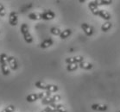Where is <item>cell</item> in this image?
<instances>
[{"mask_svg":"<svg viewBox=\"0 0 120 112\" xmlns=\"http://www.w3.org/2000/svg\"><path fill=\"white\" fill-rule=\"evenodd\" d=\"M20 29H21V33L22 34L25 41H26L27 43H32L33 37H32V36L30 35V31H29L28 24H26V23H22Z\"/></svg>","mask_w":120,"mask_h":112,"instance_id":"cell-1","label":"cell"},{"mask_svg":"<svg viewBox=\"0 0 120 112\" xmlns=\"http://www.w3.org/2000/svg\"><path fill=\"white\" fill-rule=\"evenodd\" d=\"M60 100V95H54V96H49L41 100V104H45V105H49L51 104H55V102H58Z\"/></svg>","mask_w":120,"mask_h":112,"instance_id":"cell-2","label":"cell"},{"mask_svg":"<svg viewBox=\"0 0 120 112\" xmlns=\"http://www.w3.org/2000/svg\"><path fill=\"white\" fill-rule=\"evenodd\" d=\"M88 8L91 11V12L95 15V16H98V13H99V11L98 10V5L97 4V0H94V1H90L89 4H88Z\"/></svg>","mask_w":120,"mask_h":112,"instance_id":"cell-3","label":"cell"},{"mask_svg":"<svg viewBox=\"0 0 120 112\" xmlns=\"http://www.w3.org/2000/svg\"><path fill=\"white\" fill-rule=\"evenodd\" d=\"M65 61H66V63H68V64H73V63L79 64V63H81L84 61V57H83V56H80V55H78V56H74V57L67 58Z\"/></svg>","mask_w":120,"mask_h":112,"instance_id":"cell-4","label":"cell"},{"mask_svg":"<svg viewBox=\"0 0 120 112\" xmlns=\"http://www.w3.org/2000/svg\"><path fill=\"white\" fill-rule=\"evenodd\" d=\"M18 22V18H17V13L16 11H11L10 16H9V22L11 26H16Z\"/></svg>","mask_w":120,"mask_h":112,"instance_id":"cell-5","label":"cell"},{"mask_svg":"<svg viewBox=\"0 0 120 112\" xmlns=\"http://www.w3.org/2000/svg\"><path fill=\"white\" fill-rule=\"evenodd\" d=\"M91 108L94 111H99V112H103V111H106L108 107L107 105H105V104H93L91 105Z\"/></svg>","mask_w":120,"mask_h":112,"instance_id":"cell-6","label":"cell"},{"mask_svg":"<svg viewBox=\"0 0 120 112\" xmlns=\"http://www.w3.org/2000/svg\"><path fill=\"white\" fill-rule=\"evenodd\" d=\"M81 29H83V31L85 32V34L87 36H93V28L92 26H90L87 23H82L81 24Z\"/></svg>","mask_w":120,"mask_h":112,"instance_id":"cell-7","label":"cell"},{"mask_svg":"<svg viewBox=\"0 0 120 112\" xmlns=\"http://www.w3.org/2000/svg\"><path fill=\"white\" fill-rule=\"evenodd\" d=\"M55 17V14L52 11H46L41 13V19L43 20H52Z\"/></svg>","mask_w":120,"mask_h":112,"instance_id":"cell-8","label":"cell"},{"mask_svg":"<svg viewBox=\"0 0 120 112\" xmlns=\"http://www.w3.org/2000/svg\"><path fill=\"white\" fill-rule=\"evenodd\" d=\"M8 64H9V66L12 70H14V71L17 69V61H16V59L14 56H10L9 57Z\"/></svg>","mask_w":120,"mask_h":112,"instance_id":"cell-9","label":"cell"},{"mask_svg":"<svg viewBox=\"0 0 120 112\" xmlns=\"http://www.w3.org/2000/svg\"><path fill=\"white\" fill-rule=\"evenodd\" d=\"M98 16L102 18V19L105 20V21H109L111 19V15L108 11H106L105 10H100L99 11V13H98Z\"/></svg>","mask_w":120,"mask_h":112,"instance_id":"cell-10","label":"cell"},{"mask_svg":"<svg viewBox=\"0 0 120 112\" xmlns=\"http://www.w3.org/2000/svg\"><path fill=\"white\" fill-rule=\"evenodd\" d=\"M53 45V40L52 39H46V40H44L41 43V45H40V47H41V48H48V47H49L50 46H52Z\"/></svg>","mask_w":120,"mask_h":112,"instance_id":"cell-11","label":"cell"},{"mask_svg":"<svg viewBox=\"0 0 120 112\" xmlns=\"http://www.w3.org/2000/svg\"><path fill=\"white\" fill-rule=\"evenodd\" d=\"M38 99H39L38 93H37V94H36V93L30 94V95H28L27 98H26V100H27V102H29V103H33V102L36 101V100H38Z\"/></svg>","mask_w":120,"mask_h":112,"instance_id":"cell-12","label":"cell"},{"mask_svg":"<svg viewBox=\"0 0 120 112\" xmlns=\"http://www.w3.org/2000/svg\"><path fill=\"white\" fill-rule=\"evenodd\" d=\"M79 66L80 68L85 69V70H90V69H92L93 67V64H91V63L87 62V61H83V62L79 63Z\"/></svg>","mask_w":120,"mask_h":112,"instance_id":"cell-13","label":"cell"},{"mask_svg":"<svg viewBox=\"0 0 120 112\" xmlns=\"http://www.w3.org/2000/svg\"><path fill=\"white\" fill-rule=\"evenodd\" d=\"M1 71H2L4 75H9V73H10V66H9V64H7V62L1 64Z\"/></svg>","mask_w":120,"mask_h":112,"instance_id":"cell-14","label":"cell"},{"mask_svg":"<svg viewBox=\"0 0 120 112\" xmlns=\"http://www.w3.org/2000/svg\"><path fill=\"white\" fill-rule=\"evenodd\" d=\"M28 17L30 18V20H35V21H37V20H41V14L40 13H30L29 14Z\"/></svg>","mask_w":120,"mask_h":112,"instance_id":"cell-15","label":"cell"},{"mask_svg":"<svg viewBox=\"0 0 120 112\" xmlns=\"http://www.w3.org/2000/svg\"><path fill=\"white\" fill-rule=\"evenodd\" d=\"M112 23L111 22H105V23H103L102 24V26H101V30L103 31V32H107L108 30L112 28Z\"/></svg>","mask_w":120,"mask_h":112,"instance_id":"cell-16","label":"cell"},{"mask_svg":"<svg viewBox=\"0 0 120 112\" xmlns=\"http://www.w3.org/2000/svg\"><path fill=\"white\" fill-rule=\"evenodd\" d=\"M71 34H72V30L68 29H65L64 31H61V33H60V39L64 40V39L68 38Z\"/></svg>","mask_w":120,"mask_h":112,"instance_id":"cell-17","label":"cell"},{"mask_svg":"<svg viewBox=\"0 0 120 112\" xmlns=\"http://www.w3.org/2000/svg\"><path fill=\"white\" fill-rule=\"evenodd\" d=\"M36 87L38 88V89H41V90H47V87H48V85H47L46 83L43 82V81H36V84H35Z\"/></svg>","mask_w":120,"mask_h":112,"instance_id":"cell-18","label":"cell"},{"mask_svg":"<svg viewBox=\"0 0 120 112\" xmlns=\"http://www.w3.org/2000/svg\"><path fill=\"white\" fill-rule=\"evenodd\" d=\"M79 67V64L77 63H73V64H68L67 66V70L68 72H74L77 70V68Z\"/></svg>","mask_w":120,"mask_h":112,"instance_id":"cell-19","label":"cell"},{"mask_svg":"<svg viewBox=\"0 0 120 112\" xmlns=\"http://www.w3.org/2000/svg\"><path fill=\"white\" fill-rule=\"evenodd\" d=\"M59 90L57 85H48V87H47V90L49 91V92H56L57 90Z\"/></svg>","mask_w":120,"mask_h":112,"instance_id":"cell-20","label":"cell"},{"mask_svg":"<svg viewBox=\"0 0 120 112\" xmlns=\"http://www.w3.org/2000/svg\"><path fill=\"white\" fill-rule=\"evenodd\" d=\"M112 3V0H97L98 5H109Z\"/></svg>","mask_w":120,"mask_h":112,"instance_id":"cell-21","label":"cell"},{"mask_svg":"<svg viewBox=\"0 0 120 112\" xmlns=\"http://www.w3.org/2000/svg\"><path fill=\"white\" fill-rule=\"evenodd\" d=\"M50 32H51V34L54 35V36H60V33H61V31H60V29H58V28H56V27L51 28Z\"/></svg>","mask_w":120,"mask_h":112,"instance_id":"cell-22","label":"cell"},{"mask_svg":"<svg viewBox=\"0 0 120 112\" xmlns=\"http://www.w3.org/2000/svg\"><path fill=\"white\" fill-rule=\"evenodd\" d=\"M8 60H9V57L7 56L6 54H2L0 55V64L8 62Z\"/></svg>","mask_w":120,"mask_h":112,"instance_id":"cell-23","label":"cell"},{"mask_svg":"<svg viewBox=\"0 0 120 112\" xmlns=\"http://www.w3.org/2000/svg\"><path fill=\"white\" fill-rule=\"evenodd\" d=\"M56 111L57 112H67V109L62 104H57L56 106Z\"/></svg>","mask_w":120,"mask_h":112,"instance_id":"cell-24","label":"cell"},{"mask_svg":"<svg viewBox=\"0 0 120 112\" xmlns=\"http://www.w3.org/2000/svg\"><path fill=\"white\" fill-rule=\"evenodd\" d=\"M15 110V106L14 105H9L5 108V109H4L1 112H13Z\"/></svg>","mask_w":120,"mask_h":112,"instance_id":"cell-25","label":"cell"},{"mask_svg":"<svg viewBox=\"0 0 120 112\" xmlns=\"http://www.w3.org/2000/svg\"><path fill=\"white\" fill-rule=\"evenodd\" d=\"M6 14V11L5 9H4V5L0 3V17H4Z\"/></svg>","mask_w":120,"mask_h":112,"instance_id":"cell-26","label":"cell"},{"mask_svg":"<svg viewBox=\"0 0 120 112\" xmlns=\"http://www.w3.org/2000/svg\"><path fill=\"white\" fill-rule=\"evenodd\" d=\"M41 112H49V111L47 110V109H43V110H41Z\"/></svg>","mask_w":120,"mask_h":112,"instance_id":"cell-27","label":"cell"},{"mask_svg":"<svg viewBox=\"0 0 120 112\" xmlns=\"http://www.w3.org/2000/svg\"><path fill=\"white\" fill-rule=\"evenodd\" d=\"M52 112H57V111H56V110H55V111H52Z\"/></svg>","mask_w":120,"mask_h":112,"instance_id":"cell-28","label":"cell"},{"mask_svg":"<svg viewBox=\"0 0 120 112\" xmlns=\"http://www.w3.org/2000/svg\"><path fill=\"white\" fill-rule=\"evenodd\" d=\"M117 112H120V111H117Z\"/></svg>","mask_w":120,"mask_h":112,"instance_id":"cell-29","label":"cell"}]
</instances>
